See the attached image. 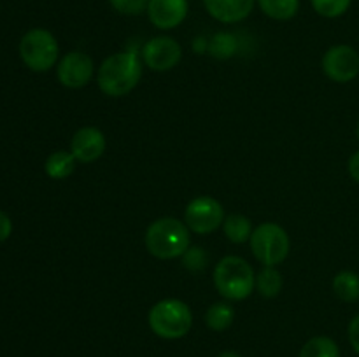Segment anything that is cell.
<instances>
[{"instance_id": "obj_19", "label": "cell", "mask_w": 359, "mask_h": 357, "mask_svg": "<svg viewBox=\"0 0 359 357\" xmlns=\"http://www.w3.org/2000/svg\"><path fill=\"white\" fill-rule=\"evenodd\" d=\"M300 357H340V349L330 336H314L302 346Z\"/></svg>"}, {"instance_id": "obj_12", "label": "cell", "mask_w": 359, "mask_h": 357, "mask_svg": "<svg viewBox=\"0 0 359 357\" xmlns=\"http://www.w3.org/2000/svg\"><path fill=\"white\" fill-rule=\"evenodd\" d=\"M189 10L188 0H149L147 18L160 30H172L186 20Z\"/></svg>"}, {"instance_id": "obj_25", "label": "cell", "mask_w": 359, "mask_h": 357, "mask_svg": "<svg viewBox=\"0 0 359 357\" xmlns=\"http://www.w3.org/2000/svg\"><path fill=\"white\" fill-rule=\"evenodd\" d=\"M347 335H349V342L351 346L354 349V352L359 356V314L353 321L349 322V329H347Z\"/></svg>"}, {"instance_id": "obj_6", "label": "cell", "mask_w": 359, "mask_h": 357, "mask_svg": "<svg viewBox=\"0 0 359 357\" xmlns=\"http://www.w3.org/2000/svg\"><path fill=\"white\" fill-rule=\"evenodd\" d=\"M251 251L265 266H277L290 254V237L286 230L276 223H263L252 230Z\"/></svg>"}, {"instance_id": "obj_1", "label": "cell", "mask_w": 359, "mask_h": 357, "mask_svg": "<svg viewBox=\"0 0 359 357\" xmlns=\"http://www.w3.org/2000/svg\"><path fill=\"white\" fill-rule=\"evenodd\" d=\"M142 77V62L135 51L111 55L98 66L97 83L102 93L119 98L133 91Z\"/></svg>"}, {"instance_id": "obj_3", "label": "cell", "mask_w": 359, "mask_h": 357, "mask_svg": "<svg viewBox=\"0 0 359 357\" xmlns=\"http://www.w3.org/2000/svg\"><path fill=\"white\" fill-rule=\"evenodd\" d=\"M214 286L228 301H242L251 296L256 287L252 266L238 255H226L214 268Z\"/></svg>"}, {"instance_id": "obj_9", "label": "cell", "mask_w": 359, "mask_h": 357, "mask_svg": "<svg viewBox=\"0 0 359 357\" xmlns=\"http://www.w3.org/2000/svg\"><path fill=\"white\" fill-rule=\"evenodd\" d=\"M182 58V48L175 38L160 35L147 41L142 48V59L151 70L167 72L177 66Z\"/></svg>"}, {"instance_id": "obj_15", "label": "cell", "mask_w": 359, "mask_h": 357, "mask_svg": "<svg viewBox=\"0 0 359 357\" xmlns=\"http://www.w3.org/2000/svg\"><path fill=\"white\" fill-rule=\"evenodd\" d=\"M259 9L276 21L293 20L300 9V0H256Z\"/></svg>"}, {"instance_id": "obj_24", "label": "cell", "mask_w": 359, "mask_h": 357, "mask_svg": "<svg viewBox=\"0 0 359 357\" xmlns=\"http://www.w3.org/2000/svg\"><path fill=\"white\" fill-rule=\"evenodd\" d=\"M182 259H184L186 268H189L191 272H200V270L205 268L207 252L202 247H189L182 255Z\"/></svg>"}, {"instance_id": "obj_11", "label": "cell", "mask_w": 359, "mask_h": 357, "mask_svg": "<svg viewBox=\"0 0 359 357\" xmlns=\"http://www.w3.org/2000/svg\"><path fill=\"white\" fill-rule=\"evenodd\" d=\"M105 147H107V140L100 130L95 126H83L74 133L70 153L76 156L79 163L90 164L105 153Z\"/></svg>"}, {"instance_id": "obj_23", "label": "cell", "mask_w": 359, "mask_h": 357, "mask_svg": "<svg viewBox=\"0 0 359 357\" xmlns=\"http://www.w3.org/2000/svg\"><path fill=\"white\" fill-rule=\"evenodd\" d=\"M114 10L125 16H139V14L146 13L149 0H109Z\"/></svg>"}, {"instance_id": "obj_29", "label": "cell", "mask_w": 359, "mask_h": 357, "mask_svg": "<svg viewBox=\"0 0 359 357\" xmlns=\"http://www.w3.org/2000/svg\"><path fill=\"white\" fill-rule=\"evenodd\" d=\"M356 135H358V139H359V122H358V128H356Z\"/></svg>"}, {"instance_id": "obj_18", "label": "cell", "mask_w": 359, "mask_h": 357, "mask_svg": "<svg viewBox=\"0 0 359 357\" xmlns=\"http://www.w3.org/2000/svg\"><path fill=\"white\" fill-rule=\"evenodd\" d=\"M235 321V308L228 301H217L207 310L205 324L212 331H224Z\"/></svg>"}, {"instance_id": "obj_14", "label": "cell", "mask_w": 359, "mask_h": 357, "mask_svg": "<svg viewBox=\"0 0 359 357\" xmlns=\"http://www.w3.org/2000/svg\"><path fill=\"white\" fill-rule=\"evenodd\" d=\"M76 156L70 150H55L48 156L44 164L46 174L55 181H63L76 170Z\"/></svg>"}, {"instance_id": "obj_17", "label": "cell", "mask_w": 359, "mask_h": 357, "mask_svg": "<svg viewBox=\"0 0 359 357\" xmlns=\"http://www.w3.org/2000/svg\"><path fill=\"white\" fill-rule=\"evenodd\" d=\"M333 293L346 303H354L359 300V275L351 272V270H344V272L337 273L333 279Z\"/></svg>"}, {"instance_id": "obj_20", "label": "cell", "mask_w": 359, "mask_h": 357, "mask_svg": "<svg viewBox=\"0 0 359 357\" xmlns=\"http://www.w3.org/2000/svg\"><path fill=\"white\" fill-rule=\"evenodd\" d=\"M256 289L263 298H276L283 289V276L277 272L276 266H265L256 275Z\"/></svg>"}, {"instance_id": "obj_2", "label": "cell", "mask_w": 359, "mask_h": 357, "mask_svg": "<svg viewBox=\"0 0 359 357\" xmlns=\"http://www.w3.org/2000/svg\"><path fill=\"white\" fill-rule=\"evenodd\" d=\"M191 245V234L186 223L175 217H160L146 231V248L158 259H177Z\"/></svg>"}, {"instance_id": "obj_13", "label": "cell", "mask_w": 359, "mask_h": 357, "mask_svg": "<svg viewBox=\"0 0 359 357\" xmlns=\"http://www.w3.org/2000/svg\"><path fill=\"white\" fill-rule=\"evenodd\" d=\"M256 0H203L207 13L221 23L244 21L255 9Z\"/></svg>"}, {"instance_id": "obj_27", "label": "cell", "mask_w": 359, "mask_h": 357, "mask_svg": "<svg viewBox=\"0 0 359 357\" xmlns=\"http://www.w3.org/2000/svg\"><path fill=\"white\" fill-rule=\"evenodd\" d=\"M347 170H349V175L354 178V181L359 184V150L351 156L349 164H347Z\"/></svg>"}, {"instance_id": "obj_7", "label": "cell", "mask_w": 359, "mask_h": 357, "mask_svg": "<svg viewBox=\"0 0 359 357\" xmlns=\"http://www.w3.org/2000/svg\"><path fill=\"white\" fill-rule=\"evenodd\" d=\"M184 223L196 234L214 233L224 223L223 205L212 196H198L186 206Z\"/></svg>"}, {"instance_id": "obj_4", "label": "cell", "mask_w": 359, "mask_h": 357, "mask_svg": "<svg viewBox=\"0 0 359 357\" xmlns=\"http://www.w3.org/2000/svg\"><path fill=\"white\" fill-rule=\"evenodd\" d=\"M151 331L163 340H179L191 331V308L181 300L168 298L153 304L147 315Z\"/></svg>"}, {"instance_id": "obj_8", "label": "cell", "mask_w": 359, "mask_h": 357, "mask_svg": "<svg viewBox=\"0 0 359 357\" xmlns=\"http://www.w3.org/2000/svg\"><path fill=\"white\" fill-rule=\"evenodd\" d=\"M323 70L335 83L346 84L359 76V52L353 46H332L323 56Z\"/></svg>"}, {"instance_id": "obj_21", "label": "cell", "mask_w": 359, "mask_h": 357, "mask_svg": "<svg viewBox=\"0 0 359 357\" xmlns=\"http://www.w3.org/2000/svg\"><path fill=\"white\" fill-rule=\"evenodd\" d=\"M207 51L217 59H228L237 51V37L230 31H217L209 41Z\"/></svg>"}, {"instance_id": "obj_16", "label": "cell", "mask_w": 359, "mask_h": 357, "mask_svg": "<svg viewBox=\"0 0 359 357\" xmlns=\"http://www.w3.org/2000/svg\"><path fill=\"white\" fill-rule=\"evenodd\" d=\"M223 231L230 241H233V244H244V241L251 240L252 224L249 220V217L242 216V214H231V216L224 217Z\"/></svg>"}, {"instance_id": "obj_10", "label": "cell", "mask_w": 359, "mask_h": 357, "mask_svg": "<svg viewBox=\"0 0 359 357\" xmlns=\"http://www.w3.org/2000/svg\"><path fill=\"white\" fill-rule=\"evenodd\" d=\"M58 80L65 88L70 90H79L90 84L95 74V63L90 55L83 51H70L67 52L58 63Z\"/></svg>"}, {"instance_id": "obj_26", "label": "cell", "mask_w": 359, "mask_h": 357, "mask_svg": "<svg viewBox=\"0 0 359 357\" xmlns=\"http://www.w3.org/2000/svg\"><path fill=\"white\" fill-rule=\"evenodd\" d=\"M13 233V223H11L9 216L0 210V241H6Z\"/></svg>"}, {"instance_id": "obj_22", "label": "cell", "mask_w": 359, "mask_h": 357, "mask_svg": "<svg viewBox=\"0 0 359 357\" xmlns=\"http://www.w3.org/2000/svg\"><path fill=\"white\" fill-rule=\"evenodd\" d=\"M351 2L353 0H311L316 13L323 18H328V20L340 18L342 14H346L349 10Z\"/></svg>"}, {"instance_id": "obj_5", "label": "cell", "mask_w": 359, "mask_h": 357, "mask_svg": "<svg viewBox=\"0 0 359 357\" xmlns=\"http://www.w3.org/2000/svg\"><path fill=\"white\" fill-rule=\"evenodd\" d=\"M20 55L25 65L34 72H48L58 59L60 48L55 35L46 28H32L20 42Z\"/></svg>"}, {"instance_id": "obj_28", "label": "cell", "mask_w": 359, "mask_h": 357, "mask_svg": "<svg viewBox=\"0 0 359 357\" xmlns=\"http://www.w3.org/2000/svg\"><path fill=\"white\" fill-rule=\"evenodd\" d=\"M217 357H241L237 352H231V350H226V352H221Z\"/></svg>"}]
</instances>
